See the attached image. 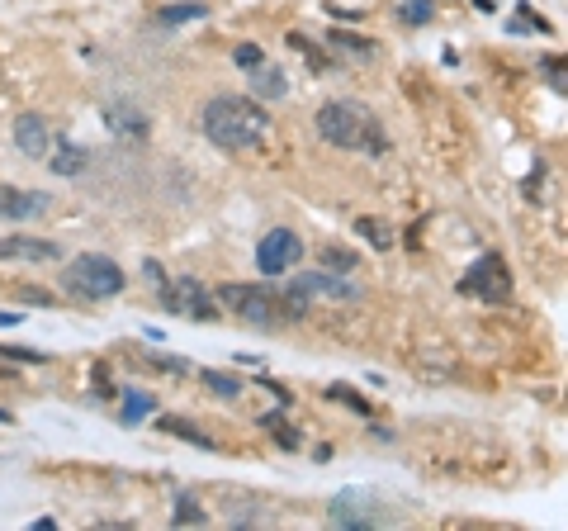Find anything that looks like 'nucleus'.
<instances>
[{
    "mask_svg": "<svg viewBox=\"0 0 568 531\" xmlns=\"http://www.w3.org/2000/svg\"><path fill=\"white\" fill-rule=\"evenodd\" d=\"M327 517H332L337 527H379V513H374V503L360 494V489H346V494L332 498Z\"/></svg>",
    "mask_w": 568,
    "mask_h": 531,
    "instance_id": "10",
    "label": "nucleus"
},
{
    "mask_svg": "<svg viewBox=\"0 0 568 531\" xmlns=\"http://www.w3.org/2000/svg\"><path fill=\"white\" fill-rule=\"evenodd\" d=\"M15 323H19L15 309H0V328H15Z\"/></svg>",
    "mask_w": 568,
    "mask_h": 531,
    "instance_id": "33",
    "label": "nucleus"
},
{
    "mask_svg": "<svg viewBox=\"0 0 568 531\" xmlns=\"http://www.w3.org/2000/svg\"><path fill=\"white\" fill-rule=\"evenodd\" d=\"M209 513H204V503H199L190 489H180L176 494V513H171V527H204Z\"/></svg>",
    "mask_w": 568,
    "mask_h": 531,
    "instance_id": "20",
    "label": "nucleus"
},
{
    "mask_svg": "<svg viewBox=\"0 0 568 531\" xmlns=\"http://www.w3.org/2000/svg\"><path fill=\"white\" fill-rule=\"evenodd\" d=\"M299 261H303V238L294 228H270L266 238H261V247H256L261 275H284V271H294Z\"/></svg>",
    "mask_w": 568,
    "mask_h": 531,
    "instance_id": "8",
    "label": "nucleus"
},
{
    "mask_svg": "<svg viewBox=\"0 0 568 531\" xmlns=\"http://www.w3.org/2000/svg\"><path fill=\"white\" fill-rule=\"evenodd\" d=\"M195 19H209V5H204V0H180V5H166V10L157 15V24L180 29V24H195Z\"/></svg>",
    "mask_w": 568,
    "mask_h": 531,
    "instance_id": "19",
    "label": "nucleus"
},
{
    "mask_svg": "<svg viewBox=\"0 0 568 531\" xmlns=\"http://www.w3.org/2000/svg\"><path fill=\"white\" fill-rule=\"evenodd\" d=\"M280 413H284V408H275V413H266V418H261V422H266L270 432H275V446H280V451H299V446H303L299 427H289V422H284Z\"/></svg>",
    "mask_w": 568,
    "mask_h": 531,
    "instance_id": "23",
    "label": "nucleus"
},
{
    "mask_svg": "<svg viewBox=\"0 0 568 531\" xmlns=\"http://www.w3.org/2000/svg\"><path fill=\"white\" fill-rule=\"evenodd\" d=\"M327 38L337 43L341 53H351V57H374V48H370V43H365V38H355V34H346V29H332V34H327Z\"/></svg>",
    "mask_w": 568,
    "mask_h": 531,
    "instance_id": "27",
    "label": "nucleus"
},
{
    "mask_svg": "<svg viewBox=\"0 0 568 531\" xmlns=\"http://www.w3.org/2000/svg\"><path fill=\"white\" fill-rule=\"evenodd\" d=\"M355 252H346V247H322V271H332V275H351L355 271Z\"/></svg>",
    "mask_w": 568,
    "mask_h": 531,
    "instance_id": "24",
    "label": "nucleus"
},
{
    "mask_svg": "<svg viewBox=\"0 0 568 531\" xmlns=\"http://www.w3.org/2000/svg\"><path fill=\"white\" fill-rule=\"evenodd\" d=\"M152 408H157V399H152L147 389H133V394L124 399V413H119V422H124V427H138V422H147V413H152Z\"/></svg>",
    "mask_w": 568,
    "mask_h": 531,
    "instance_id": "22",
    "label": "nucleus"
},
{
    "mask_svg": "<svg viewBox=\"0 0 568 531\" xmlns=\"http://www.w3.org/2000/svg\"><path fill=\"white\" fill-rule=\"evenodd\" d=\"M62 285H67L76 299H114V294H124L128 280L109 257L86 252V257H76L62 266Z\"/></svg>",
    "mask_w": 568,
    "mask_h": 531,
    "instance_id": "5",
    "label": "nucleus"
},
{
    "mask_svg": "<svg viewBox=\"0 0 568 531\" xmlns=\"http://www.w3.org/2000/svg\"><path fill=\"white\" fill-rule=\"evenodd\" d=\"M48 209H53V195H29L19 185H0V219L24 223V219H34V214H48Z\"/></svg>",
    "mask_w": 568,
    "mask_h": 531,
    "instance_id": "12",
    "label": "nucleus"
},
{
    "mask_svg": "<svg viewBox=\"0 0 568 531\" xmlns=\"http://www.w3.org/2000/svg\"><path fill=\"white\" fill-rule=\"evenodd\" d=\"M247 81H251V95H256V100H284V95H289L284 67H275V62H261V67H251Z\"/></svg>",
    "mask_w": 568,
    "mask_h": 531,
    "instance_id": "14",
    "label": "nucleus"
},
{
    "mask_svg": "<svg viewBox=\"0 0 568 531\" xmlns=\"http://www.w3.org/2000/svg\"><path fill=\"white\" fill-rule=\"evenodd\" d=\"M355 233L370 242V247H379V252H389L393 242H398V233H393L389 223H384V219H370V214H365V219H355Z\"/></svg>",
    "mask_w": 568,
    "mask_h": 531,
    "instance_id": "21",
    "label": "nucleus"
},
{
    "mask_svg": "<svg viewBox=\"0 0 568 531\" xmlns=\"http://www.w3.org/2000/svg\"><path fill=\"white\" fill-rule=\"evenodd\" d=\"M0 261H19V266H53V261H62V247L48 242V238L15 233V238H0Z\"/></svg>",
    "mask_w": 568,
    "mask_h": 531,
    "instance_id": "9",
    "label": "nucleus"
},
{
    "mask_svg": "<svg viewBox=\"0 0 568 531\" xmlns=\"http://www.w3.org/2000/svg\"><path fill=\"white\" fill-rule=\"evenodd\" d=\"M161 309L176 313V318H190V323H213L218 318V299H213L195 275H180V280H166L161 285Z\"/></svg>",
    "mask_w": 568,
    "mask_h": 531,
    "instance_id": "7",
    "label": "nucleus"
},
{
    "mask_svg": "<svg viewBox=\"0 0 568 531\" xmlns=\"http://www.w3.org/2000/svg\"><path fill=\"white\" fill-rule=\"evenodd\" d=\"M213 299H218V309L223 313L242 318V323H256V328H284V323H294V313H289V304H284V294L266 290V285L228 280V285L213 290Z\"/></svg>",
    "mask_w": 568,
    "mask_h": 531,
    "instance_id": "3",
    "label": "nucleus"
},
{
    "mask_svg": "<svg viewBox=\"0 0 568 531\" xmlns=\"http://www.w3.org/2000/svg\"><path fill=\"white\" fill-rule=\"evenodd\" d=\"M474 5H479V10H493V0H474Z\"/></svg>",
    "mask_w": 568,
    "mask_h": 531,
    "instance_id": "34",
    "label": "nucleus"
},
{
    "mask_svg": "<svg viewBox=\"0 0 568 531\" xmlns=\"http://www.w3.org/2000/svg\"><path fill=\"white\" fill-rule=\"evenodd\" d=\"M199 380H204L218 399H237V394H242V380H232V375H223V370H204Z\"/></svg>",
    "mask_w": 568,
    "mask_h": 531,
    "instance_id": "26",
    "label": "nucleus"
},
{
    "mask_svg": "<svg viewBox=\"0 0 568 531\" xmlns=\"http://www.w3.org/2000/svg\"><path fill=\"white\" fill-rule=\"evenodd\" d=\"M19 299H29V304H38V309H53L57 304L53 294H43V290H19Z\"/></svg>",
    "mask_w": 568,
    "mask_h": 531,
    "instance_id": "32",
    "label": "nucleus"
},
{
    "mask_svg": "<svg viewBox=\"0 0 568 531\" xmlns=\"http://www.w3.org/2000/svg\"><path fill=\"white\" fill-rule=\"evenodd\" d=\"M43 162L53 166V176H81L90 166V147H81V143H62L57 152H48Z\"/></svg>",
    "mask_w": 568,
    "mask_h": 531,
    "instance_id": "15",
    "label": "nucleus"
},
{
    "mask_svg": "<svg viewBox=\"0 0 568 531\" xmlns=\"http://www.w3.org/2000/svg\"><path fill=\"white\" fill-rule=\"evenodd\" d=\"M128 356H138L142 366L161 370V375H190V361H185V356H171V351H147V347H133V342H128Z\"/></svg>",
    "mask_w": 568,
    "mask_h": 531,
    "instance_id": "16",
    "label": "nucleus"
},
{
    "mask_svg": "<svg viewBox=\"0 0 568 531\" xmlns=\"http://www.w3.org/2000/svg\"><path fill=\"white\" fill-rule=\"evenodd\" d=\"M540 72H545V81L554 86V95H568V81H564V57H545V62H540Z\"/></svg>",
    "mask_w": 568,
    "mask_h": 531,
    "instance_id": "28",
    "label": "nucleus"
},
{
    "mask_svg": "<svg viewBox=\"0 0 568 531\" xmlns=\"http://www.w3.org/2000/svg\"><path fill=\"white\" fill-rule=\"evenodd\" d=\"M318 133H322V143L341 147V152H365V157H384L389 152L384 124L360 100H327L318 110Z\"/></svg>",
    "mask_w": 568,
    "mask_h": 531,
    "instance_id": "2",
    "label": "nucleus"
},
{
    "mask_svg": "<svg viewBox=\"0 0 568 531\" xmlns=\"http://www.w3.org/2000/svg\"><path fill=\"white\" fill-rule=\"evenodd\" d=\"M360 299V285H351L346 275H332V271H308V275H294L284 285V304L294 318L308 313V304H355Z\"/></svg>",
    "mask_w": 568,
    "mask_h": 531,
    "instance_id": "4",
    "label": "nucleus"
},
{
    "mask_svg": "<svg viewBox=\"0 0 568 531\" xmlns=\"http://www.w3.org/2000/svg\"><path fill=\"white\" fill-rule=\"evenodd\" d=\"M5 422H10V413H5V408H0V427H5Z\"/></svg>",
    "mask_w": 568,
    "mask_h": 531,
    "instance_id": "35",
    "label": "nucleus"
},
{
    "mask_svg": "<svg viewBox=\"0 0 568 531\" xmlns=\"http://www.w3.org/2000/svg\"><path fill=\"white\" fill-rule=\"evenodd\" d=\"M105 124L114 138H124V143H133V138H147V114L138 110V105H124V100H114V105H105Z\"/></svg>",
    "mask_w": 568,
    "mask_h": 531,
    "instance_id": "13",
    "label": "nucleus"
},
{
    "mask_svg": "<svg viewBox=\"0 0 568 531\" xmlns=\"http://www.w3.org/2000/svg\"><path fill=\"white\" fill-rule=\"evenodd\" d=\"M232 62H237L242 72H251V67H261V62H266V53H261L256 43H237V53H232Z\"/></svg>",
    "mask_w": 568,
    "mask_h": 531,
    "instance_id": "30",
    "label": "nucleus"
},
{
    "mask_svg": "<svg viewBox=\"0 0 568 531\" xmlns=\"http://www.w3.org/2000/svg\"><path fill=\"white\" fill-rule=\"evenodd\" d=\"M512 266L497 257V252H483L460 280V294L469 299H483V304H512Z\"/></svg>",
    "mask_w": 568,
    "mask_h": 531,
    "instance_id": "6",
    "label": "nucleus"
},
{
    "mask_svg": "<svg viewBox=\"0 0 568 531\" xmlns=\"http://www.w3.org/2000/svg\"><path fill=\"white\" fill-rule=\"evenodd\" d=\"M393 15H398V24H408V29H426L436 19V0H393Z\"/></svg>",
    "mask_w": 568,
    "mask_h": 531,
    "instance_id": "18",
    "label": "nucleus"
},
{
    "mask_svg": "<svg viewBox=\"0 0 568 531\" xmlns=\"http://www.w3.org/2000/svg\"><path fill=\"white\" fill-rule=\"evenodd\" d=\"M0 356H10V361H24V366H43V361H48L43 351H29V347H5V342H0Z\"/></svg>",
    "mask_w": 568,
    "mask_h": 531,
    "instance_id": "31",
    "label": "nucleus"
},
{
    "mask_svg": "<svg viewBox=\"0 0 568 531\" xmlns=\"http://www.w3.org/2000/svg\"><path fill=\"white\" fill-rule=\"evenodd\" d=\"M90 389H95V399H109V394H114V375H109L105 361L90 366Z\"/></svg>",
    "mask_w": 568,
    "mask_h": 531,
    "instance_id": "29",
    "label": "nucleus"
},
{
    "mask_svg": "<svg viewBox=\"0 0 568 531\" xmlns=\"http://www.w3.org/2000/svg\"><path fill=\"white\" fill-rule=\"evenodd\" d=\"M199 129L209 133V143L223 147V152H247V147L266 143L270 114L247 95H213L204 114H199Z\"/></svg>",
    "mask_w": 568,
    "mask_h": 531,
    "instance_id": "1",
    "label": "nucleus"
},
{
    "mask_svg": "<svg viewBox=\"0 0 568 531\" xmlns=\"http://www.w3.org/2000/svg\"><path fill=\"white\" fill-rule=\"evenodd\" d=\"M157 427L166 437H185L190 446H199V451H218V441H213L204 427H195V422H185V418H157Z\"/></svg>",
    "mask_w": 568,
    "mask_h": 531,
    "instance_id": "17",
    "label": "nucleus"
},
{
    "mask_svg": "<svg viewBox=\"0 0 568 531\" xmlns=\"http://www.w3.org/2000/svg\"><path fill=\"white\" fill-rule=\"evenodd\" d=\"M327 399H332V403H346V408H351V413H360V418H370V413H374L370 399H360L351 385H327Z\"/></svg>",
    "mask_w": 568,
    "mask_h": 531,
    "instance_id": "25",
    "label": "nucleus"
},
{
    "mask_svg": "<svg viewBox=\"0 0 568 531\" xmlns=\"http://www.w3.org/2000/svg\"><path fill=\"white\" fill-rule=\"evenodd\" d=\"M15 147L24 152V157L43 162V157H48V147H53V124H48L43 114H19V119H15Z\"/></svg>",
    "mask_w": 568,
    "mask_h": 531,
    "instance_id": "11",
    "label": "nucleus"
}]
</instances>
